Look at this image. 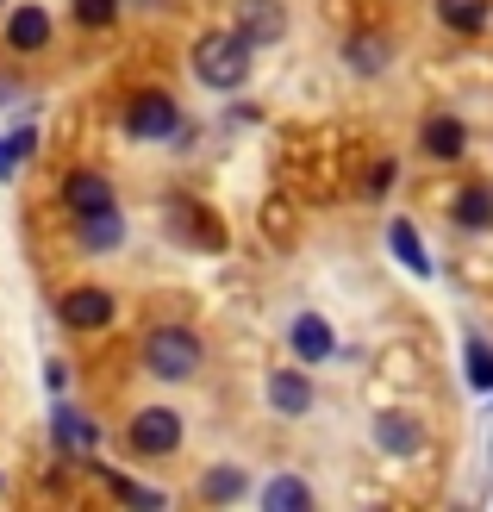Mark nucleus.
<instances>
[{
	"instance_id": "23",
	"label": "nucleus",
	"mask_w": 493,
	"mask_h": 512,
	"mask_svg": "<svg viewBox=\"0 0 493 512\" xmlns=\"http://www.w3.org/2000/svg\"><path fill=\"white\" fill-rule=\"evenodd\" d=\"M75 19L100 32V25H113V19H119V0H75Z\"/></svg>"
},
{
	"instance_id": "2",
	"label": "nucleus",
	"mask_w": 493,
	"mask_h": 512,
	"mask_svg": "<svg viewBox=\"0 0 493 512\" xmlns=\"http://www.w3.org/2000/svg\"><path fill=\"white\" fill-rule=\"evenodd\" d=\"M200 356H206L200 338H194V331H181V325H157L144 338V369L163 375V381H188L200 369Z\"/></svg>"
},
{
	"instance_id": "25",
	"label": "nucleus",
	"mask_w": 493,
	"mask_h": 512,
	"mask_svg": "<svg viewBox=\"0 0 493 512\" xmlns=\"http://www.w3.org/2000/svg\"><path fill=\"white\" fill-rule=\"evenodd\" d=\"M387 182H394V163H375V175H369V194H381Z\"/></svg>"
},
{
	"instance_id": "5",
	"label": "nucleus",
	"mask_w": 493,
	"mask_h": 512,
	"mask_svg": "<svg viewBox=\"0 0 493 512\" xmlns=\"http://www.w3.org/2000/svg\"><path fill=\"white\" fill-rule=\"evenodd\" d=\"M50 431H57V450H63V456H88V463H94V450H100V425H94L88 413H75V406H57Z\"/></svg>"
},
{
	"instance_id": "7",
	"label": "nucleus",
	"mask_w": 493,
	"mask_h": 512,
	"mask_svg": "<svg viewBox=\"0 0 493 512\" xmlns=\"http://www.w3.org/2000/svg\"><path fill=\"white\" fill-rule=\"evenodd\" d=\"M281 32H288V19H281V0H244V7H238V38H250V44H275Z\"/></svg>"
},
{
	"instance_id": "22",
	"label": "nucleus",
	"mask_w": 493,
	"mask_h": 512,
	"mask_svg": "<svg viewBox=\"0 0 493 512\" xmlns=\"http://www.w3.org/2000/svg\"><path fill=\"white\" fill-rule=\"evenodd\" d=\"M32 132H13V138H0V175H13L19 169V157H32Z\"/></svg>"
},
{
	"instance_id": "15",
	"label": "nucleus",
	"mask_w": 493,
	"mask_h": 512,
	"mask_svg": "<svg viewBox=\"0 0 493 512\" xmlns=\"http://www.w3.org/2000/svg\"><path fill=\"white\" fill-rule=\"evenodd\" d=\"M387 244H394V250H400V263H406L412 275H431V256H425V244H419V232H412V225H406V219H394V225H387Z\"/></svg>"
},
{
	"instance_id": "10",
	"label": "nucleus",
	"mask_w": 493,
	"mask_h": 512,
	"mask_svg": "<svg viewBox=\"0 0 493 512\" xmlns=\"http://www.w3.org/2000/svg\"><path fill=\"white\" fill-rule=\"evenodd\" d=\"M125 238V219L113 213V207H100V213H82V219H75V244H82V250H113Z\"/></svg>"
},
{
	"instance_id": "14",
	"label": "nucleus",
	"mask_w": 493,
	"mask_h": 512,
	"mask_svg": "<svg viewBox=\"0 0 493 512\" xmlns=\"http://www.w3.org/2000/svg\"><path fill=\"white\" fill-rule=\"evenodd\" d=\"M263 506H269V512H306V506H313V488H306V481H294V475H275L269 494H263Z\"/></svg>"
},
{
	"instance_id": "6",
	"label": "nucleus",
	"mask_w": 493,
	"mask_h": 512,
	"mask_svg": "<svg viewBox=\"0 0 493 512\" xmlns=\"http://www.w3.org/2000/svg\"><path fill=\"white\" fill-rule=\"evenodd\" d=\"M63 325H75V331H100L113 319V294L107 288H75V294H63Z\"/></svg>"
},
{
	"instance_id": "17",
	"label": "nucleus",
	"mask_w": 493,
	"mask_h": 512,
	"mask_svg": "<svg viewBox=\"0 0 493 512\" xmlns=\"http://www.w3.org/2000/svg\"><path fill=\"white\" fill-rule=\"evenodd\" d=\"M456 225L487 232V225H493V194H487V188H462V194H456Z\"/></svg>"
},
{
	"instance_id": "9",
	"label": "nucleus",
	"mask_w": 493,
	"mask_h": 512,
	"mask_svg": "<svg viewBox=\"0 0 493 512\" xmlns=\"http://www.w3.org/2000/svg\"><path fill=\"white\" fill-rule=\"evenodd\" d=\"M269 406H275L281 419H300L306 406H313V381H306L300 369H275L269 375Z\"/></svg>"
},
{
	"instance_id": "4",
	"label": "nucleus",
	"mask_w": 493,
	"mask_h": 512,
	"mask_svg": "<svg viewBox=\"0 0 493 512\" xmlns=\"http://www.w3.org/2000/svg\"><path fill=\"white\" fill-rule=\"evenodd\" d=\"M125 125H132V138H150V144H157V138H175V132H181V113H175L169 94L150 88V94H138L132 107H125Z\"/></svg>"
},
{
	"instance_id": "20",
	"label": "nucleus",
	"mask_w": 493,
	"mask_h": 512,
	"mask_svg": "<svg viewBox=\"0 0 493 512\" xmlns=\"http://www.w3.org/2000/svg\"><path fill=\"white\" fill-rule=\"evenodd\" d=\"M469 388L493 394V344H481V338H469Z\"/></svg>"
},
{
	"instance_id": "11",
	"label": "nucleus",
	"mask_w": 493,
	"mask_h": 512,
	"mask_svg": "<svg viewBox=\"0 0 493 512\" xmlns=\"http://www.w3.org/2000/svg\"><path fill=\"white\" fill-rule=\"evenodd\" d=\"M331 350H337L331 325H325L319 313H300V319H294V356H300V363H325Z\"/></svg>"
},
{
	"instance_id": "19",
	"label": "nucleus",
	"mask_w": 493,
	"mask_h": 512,
	"mask_svg": "<svg viewBox=\"0 0 493 512\" xmlns=\"http://www.w3.org/2000/svg\"><path fill=\"white\" fill-rule=\"evenodd\" d=\"M200 494L213 500V506H225V500H238V494H244V469H213V475L200 481Z\"/></svg>"
},
{
	"instance_id": "24",
	"label": "nucleus",
	"mask_w": 493,
	"mask_h": 512,
	"mask_svg": "<svg viewBox=\"0 0 493 512\" xmlns=\"http://www.w3.org/2000/svg\"><path fill=\"white\" fill-rule=\"evenodd\" d=\"M113 494H119V500H132V506H163V494L138 488V481H113Z\"/></svg>"
},
{
	"instance_id": "12",
	"label": "nucleus",
	"mask_w": 493,
	"mask_h": 512,
	"mask_svg": "<svg viewBox=\"0 0 493 512\" xmlns=\"http://www.w3.org/2000/svg\"><path fill=\"white\" fill-rule=\"evenodd\" d=\"M7 44H13V50H44V44H50V13H44V7H19V13L7 19Z\"/></svg>"
},
{
	"instance_id": "16",
	"label": "nucleus",
	"mask_w": 493,
	"mask_h": 512,
	"mask_svg": "<svg viewBox=\"0 0 493 512\" xmlns=\"http://www.w3.org/2000/svg\"><path fill=\"white\" fill-rule=\"evenodd\" d=\"M437 19H444L450 32H481V25H487V0H437Z\"/></svg>"
},
{
	"instance_id": "21",
	"label": "nucleus",
	"mask_w": 493,
	"mask_h": 512,
	"mask_svg": "<svg viewBox=\"0 0 493 512\" xmlns=\"http://www.w3.org/2000/svg\"><path fill=\"white\" fill-rule=\"evenodd\" d=\"M344 57H350L362 75H375V69L387 63V44H381V38H350V50H344Z\"/></svg>"
},
{
	"instance_id": "1",
	"label": "nucleus",
	"mask_w": 493,
	"mask_h": 512,
	"mask_svg": "<svg viewBox=\"0 0 493 512\" xmlns=\"http://www.w3.org/2000/svg\"><path fill=\"white\" fill-rule=\"evenodd\" d=\"M194 75H200L206 88H244V75H250V38L206 32L194 44Z\"/></svg>"
},
{
	"instance_id": "8",
	"label": "nucleus",
	"mask_w": 493,
	"mask_h": 512,
	"mask_svg": "<svg viewBox=\"0 0 493 512\" xmlns=\"http://www.w3.org/2000/svg\"><path fill=\"white\" fill-rule=\"evenodd\" d=\"M63 207L82 219V213H100V207H113V188H107V175H94V169H75L69 182H63Z\"/></svg>"
},
{
	"instance_id": "18",
	"label": "nucleus",
	"mask_w": 493,
	"mask_h": 512,
	"mask_svg": "<svg viewBox=\"0 0 493 512\" xmlns=\"http://www.w3.org/2000/svg\"><path fill=\"white\" fill-rule=\"evenodd\" d=\"M462 144H469V138H462L456 119H431L425 125V150H431V157H462Z\"/></svg>"
},
{
	"instance_id": "3",
	"label": "nucleus",
	"mask_w": 493,
	"mask_h": 512,
	"mask_svg": "<svg viewBox=\"0 0 493 512\" xmlns=\"http://www.w3.org/2000/svg\"><path fill=\"white\" fill-rule=\"evenodd\" d=\"M125 444H132L138 456H169L181 444V419L175 406H144V413L132 419V431H125Z\"/></svg>"
},
{
	"instance_id": "13",
	"label": "nucleus",
	"mask_w": 493,
	"mask_h": 512,
	"mask_svg": "<svg viewBox=\"0 0 493 512\" xmlns=\"http://www.w3.org/2000/svg\"><path fill=\"white\" fill-rule=\"evenodd\" d=\"M375 444L394 450V456H412V450H419V425H412L406 413H381L375 419Z\"/></svg>"
}]
</instances>
